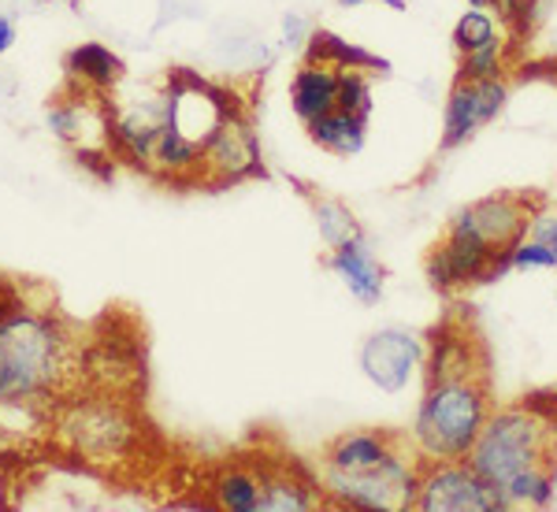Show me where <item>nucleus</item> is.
<instances>
[{"instance_id":"33","label":"nucleus","mask_w":557,"mask_h":512,"mask_svg":"<svg viewBox=\"0 0 557 512\" xmlns=\"http://www.w3.org/2000/svg\"><path fill=\"white\" fill-rule=\"evenodd\" d=\"M361 4H372V0H338V8H361Z\"/></svg>"},{"instance_id":"2","label":"nucleus","mask_w":557,"mask_h":512,"mask_svg":"<svg viewBox=\"0 0 557 512\" xmlns=\"http://www.w3.org/2000/svg\"><path fill=\"white\" fill-rule=\"evenodd\" d=\"M83 379V346L67 323L30 304L0 301V405H52Z\"/></svg>"},{"instance_id":"8","label":"nucleus","mask_w":557,"mask_h":512,"mask_svg":"<svg viewBox=\"0 0 557 512\" xmlns=\"http://www.w3.org/2000/svg\"><path fill=\"white\" fill-rule=\"evenodd\" d=\"M539 209H546V197L524 190H502L457 209L450 215V223H446V230L469 235L475 241H483V246L498 249V253H513L520 241L528 238V230H532Z\"/></svg>"},{"instance_id":"26","label":"nucleus","mask_w":557,"mask_h":512,"mask_svg":"<svg viewBox=\"0 0 557 512\" xmlns=\"http://www.w3.org/2000/svg\"><path fill=\"white\" fill-rule=\"evenodd\" d=\"M372 78H375L372 71H343V75H338V108L361 115V120H372V112H375Z\"/></svg>"},{"instance_id":"10","label":"nucleus","mask_w":557,"mask_h":512,"mask_svg":"<svg viewBox=\"0 0 557 512\" xmlns=\"http://www.w3.org/2000/svg\"><path fill=\"white\" fill-rule=\"evenodd\" d=\"M506 104H509V78H454L450 93L443 101L438 149L454 152L469 146L483 127L498 123Z\"/></svg>"},{"instance_id":"28","label":"nucleus","mask_w":557,"mask_h":512,"mask_svg":"<svg viewBox=\"0 0 557 512\" xmlns=\"http://www.w3.org/2000/svg\"><path fill=\"white\" fill-rule=\"evenodd\" d=\"M75 160H78V167H86L89 175L97 178V183H112L115 167H120V160L108 149H75Z\"/></svg>"},{"instance_id":"25","label":"nucleus","mask_w":557,"mask_h":512,"mask_svg":"<svg viewBox=\"0 0 557 512\" xmlns=\"http://www.w3.org/2000/svg\"><path fill=\"white\" fill-rule=\"evenodd\" d=\"M513 45L517 38H502L483 45V49L465 52V57H457L454 78H509V71H513Z\"/></svg>"},{"instance_id":"16","label":"nucleus","mask_w":557,"mask_h":512,"mask_svg":"<svg viewBox=\"0 0 557 512\" xmlns=\"http://www.w3.org/2000/svg\"><path fill=\"white\" fill-rule=\"evenodd\" d=\"M327 267L338 275V283L349 290V298L361 301V304H380L383 301V290H386V267L383 260L372 253L368 238H354V241H343L338 249H327Z\"/></svg>"},{"instance_id":"23","label":"nucleus","mask_w":557,"mask_h":512,"mask_svg":"<svg viewBox=\"0 0 557 512\" xmlns=\"http://www.w3.org/2000/svg\"><path fill=\"white\" fill-rule=\"evenodd\" d=\"M309 209H312V220H317V230H320L323 249H338L343 241H354V238L364 235V227H361V220H357V212L349 209L346 201H338V197L309 193Z\"/></svg>"},{"instance_id":"21","label":"nucleus","mask_w":557,"mask_h":512,"mask_svg":"<svg viewBox=\"0 0 557 512\" xmlns=\"http://www.w3.org/2000/svg\"><path fill=\"white\" fill-rule=\"evenodd\" d=\"M305 60H317V64H331L338 71H372V75H391V60L368 52L364 45L346 41L343 34L327 30V26H312L309 45H305Z\"/></svg>"},{"instance_id":"1","label":"nucleus","mask_w":557,"mask_h":512,"mask_svg":"<svg viewBox=\"0 0 557 512\" xmlns=\"http://www.w3.org/2000/svg\"><path fill=\"white\" fill-rule=\"evenodd\" d=\"M469 461L483 479L506 494L509 505L550 509L557 498L554 394H528L517 405H494Z\"/></svg>"},{"instance_id":"29","label":"nucleus","mask_w":557,"mask_h":512,"mask_svg":"<svg viewBox=\"0 0 557 512\" xmlns=\"http://www.w3.org/2000/svg\"><path fill=\"white\" fill-rule=\"evenodd\" d=\"M309 34H312V23L305 20V15H298V12H286L283 15V45H286V49H301L305 52V45H309Z\"/></svg>"},{"instance_id":"19","label":"nucleus","mask_w":557,"mask_h":512,"mask_svg":"<svg viewBox=\"0 0 557 512\" xmlns=\"http://www.w3.org/2000/svg\"><path fill=\"white\" fill-rule=\"evenodd\" d=\"M338 75L343 71L317 60H301V67L290 75V112L301 123H312L338 108Z\"/></svg>"},{"instance_id":"11","label":"nucleus","mask_w":557,"mask_h":512,"mask_svg":"<svg viewBox=\"0 0 557 512\" xmlns=\"http://www.w3.org/2000/svg\"><path fill=\"white\" fill-rule=\"evenodd\" d=\"M108 152L123 167H134L141 175L152 171V152H157L160 130H164V93L149 97H123L108 93Z\"/></svg>"},{"instance_id":"15","label":"nucleus","mask_w":557,"mask_h":512,"mask_svg":"<svg viewBox=\"0 0 557 512\" xmlns=\"http://www.w3.org/2000/svg\"><path fill=\"white\" fill-rule=\"evenodd\" d=\"M260 475H264V501L260 512H309L327 505L320 487V475L305 469L294 457L283 461H260Z\"/></svg>"},{"instance_id":"9","label":"nucleus","mask_w":557,"mask_h":512,"mask_svg":"<svg viewBox=\"0 0 557 512\" xmlns=\"http://www.w3.org/2000/svg\"><path fill=\"white\" fill-rule=\"evenodd\" d=\"M420 512H502L509 498L472 469V461H424L417 494Z\"/></svg>"},{"instance_id":"13","label":"nucleus","mask_w":557,"mask_h":512,"mask_svg":"<svg viewBox=\"0 0 557 512\" xmlns=\"http://www.w3.org/2000/svg\"><path fill=\"white\" fill-rule=\"evenodd\" d=\"M108 93L67 86L45 108V127L71 149H108Z\"/></svg>"},{"instance_id":"5","label":"nucleus","mask_w":557,"mask_h":512,"mask_svg":"<svg viewBox=\"0 0 557 512\" xmlns=\"http://www.w3.org/2000/svg\"><path fill=\"white\" fill-rule=\"evenodd\" d=\"M317 475L327 505L357 509V512H409L417 509L424 461L406 442L401 449H394L383 464H375L368 472H338L320 464Z\"/></svg>"},{"instance_id":"32","label":"nucleus","mask_w":557,"mask_h":512,"mask_svg":"<svg viewBox=\"0 0 557 512\" xmlns=\"http://www.w3.org/2000/svg\"><path fill=\"white\" fill-rule=\"evenodd\" d=\"M372 4H386V8H391V12H406V0H372Z\"/></svg>"},{"instance_id":"6","label":"nucleus","mask_w":557,"mask_h":512,"mask_svg":"<svg viewBox=\"0 0 557 512\" xmlns=\"http://www.w3.org/2000/svg\"><path fill=\"white\" fill-rule=\"evenodd\" d=\"M249 178H268V167L260 157L253 115L246 104H238L223 112L212 134L201 141V186L227 190V186L249 183Z\"/></svg>"},{"instance_id":"17","label":"nucleus","mask_w":557,"mask_h":512,"mask_svg":"<svg viewBox=\"0 0 557 512\" xmlns=\"http://www.w3.org/2000/svg\"><path fill=\"white\" fill-rule=\"evenodd\" d=\"M409 438L394 435V430H380V427H364V430H343L335 435L327 446H323L320 464L338 472H368L375 464H383L394 449H401Z\"/></svg>"},{"instance_id":"31","label":"nucleus","mask_w":557,"mask_h":512,"mask_svg":"<svg viewBox=\"0 0 557 512\" xmlns=\"http://www.w3.org/2000/svg\"><path fill=\"white\" fill-rule=\"evenodd\" d=\"M469 8H483V12H494L502 20V8H506V0H469Z\"/></svg>"},{"instance_id":"3","label":"nucleus","mask_w":557,"mask_h":512,"mask_svg":"<svg viewBox=\"0 0 557 512\" xmlns=\"http://www.w3.org/2000/svg\"><path fill=\"white\" fill-rule=\"evenodd\" d=\"M57 442L94 469H120L146 453L149 424L127 394L86 390L67 394L52 409Z\"/></svg>"},{"instance_id":"12","label":"nucleus","mask_w":557,"mask_h":512,"mask_svg":"<svg viewBox=\"0 0 557 512\" xmlns=\"http://www.w3.org/2000/svg\"><path fill=\"white\" fill-rule=\"evenodd\" d=\"M424 338L409 327H380L361 341V364L364 379L383 394H401L406 386L424 372Z\"/></svg>"},{"instance_id":"4","label":"nucleus","mask_w":557,"mask_h":512,"mask_svg":"<svg viewBox=\"0 0 557 512\" xmlns=\"http://www.w3.org/2000/svg\"><path fill=\"white\" fill-rule=\"evenodd\" d=\"M494 412L487 375H446L424 379L412 412L409 446L420 461H469L475 438Z\"/></svg>"},{"instance_id":"7","label":"nucleus","mask_w":557,"mask_h":512,"mask_svg":"<svg viewBox=\"0 0 557 512\" xmlns=\"http://www.w3.org/2000/svg\"><path fill=\"white\" fill-rule=\"evenodd\" d=\"M509 272H513V253H498V249L469 235H454V230H446L443 241H435L424 257L428 286L446 298L472 290V286H494Z\"/></svg>"},{"instance_id":"20","label":"nucleus","mask_w":557,"mask_h":512,"mask_svg":"<svg viewBox=\"0 0 557 512\" xmlns=\"http://www.w3.org/2000/svg\"><path fill=\"white\" fill-rule=\"evenodd\" d=\"M205 490H209L212 505L220 512H260V501H264L260 461L257 464H246V461L220 464Z\"/></svg>"},{"instance_id":"14","label":"nucleus","mask_w":557,"mask_h":512,"mask_svg":"<svg viewBox=\"0 0 557 512\" xmlns=\"http://www.w3.org/2000/svg\"><path fill=\"white\" fill-rule=\"evenodd\" d=\"M424 379H446V375H487V346L461 316H446L431 327L424 338Z\"/></svg>"},{"instance_id":"27","label":"nucleus","mask_w":557,"mask_h":512,"mask_svg":"<svg viewBox=\"0 0 557 512\" xmlns=\"http://www.w3.org/2000/svg\"><path fill=\"white\" fill-rule=\"evenodd\" d=\"M535 267H550V272H557V257L546 241L524 238L513 249V272H535Z\"/></svg>"},{"instance_id":"18","label":"nucleus","mask_w":557,"mask_h":512,"mask_svg":"<svg viewBox=\"0 0 557 512\" xmlns=\"http://www.w3.org/2000/svg\"><path fill=\"white\" fill-rule=\"evenodd\" d=\"M64 75L67 86L89 89V93H115L123 86V78H127V64L104 41H83L75 49H67Z\"/></svg>"},{"instance_id":"22","label":"nucleus","mask_w":557,"mask_h":512,"mask_svg":"<svg viewBox=\"0 0 557 512\" xmlns=\"http://www.w3.org/2000/svg\"><path fill=\"white\" fill-rule=\"evenodd\" d=\"M305 130H309L312 146H320L323 152L343 157V160L357 157L368 141V120H361V115H354V112H343V108H331L327 115L305 123Z\"/></svg>"},{"instance_id":"24","label":"nucleus","mask_w":557,"mask_h":512,"mask_svg":"<svg viewBox=\"0 0 557 512\" xmlns=\"http://www.w3.org/2000/svg\"><path fill=\"white\" fill-rule=\"evenodd\" d=\"M502 38H513V34H506V23L494 12H483V8L461 12V20H457L450 30L457 57H465V52H472V49H483V45H491V41H502Z\"/></svg>"},{"instance_id":"30","label":"nucleus","mask_w":557,"mask_h":512,"mask_svg":"<svg viewBox=\"0 0 557 512\" xmlns=\"http://www.w3.org/2000/svg\"><path fill=\"white\" fill-rule=\"evenodd\" d=\"M15 45V23L8 15H0V57Z\"/></svg>"}]
</instances>
